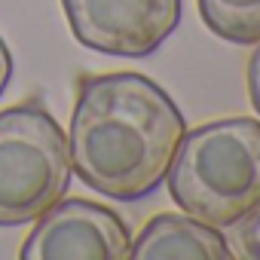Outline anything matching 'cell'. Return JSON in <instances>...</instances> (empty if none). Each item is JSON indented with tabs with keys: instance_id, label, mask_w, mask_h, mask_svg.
Here are the masks:
<instances>
[{
	"instance_id": "10",
	"label": "cell",
	"mask_w": 260,
	"mask_h": 260,
	"mask_svg": "<svg viewBox=\"0 0 260 260\" xmlns=\"http://www.w3.org/2000/svg\"><path fill=\"white\" fill-rule=\"evenodd\" d=\"M10 80H13V52H10L7 40L0 37V98H4V92H7V86H10Z\"/></svg>"
},
{
	"instance_id": "2",
	"label": "cell",
	"mask_w": 260,
	"mask_h": 260,
	"mask_svg": "<svg viewBox=\"0 0 260 260\" xmlns=\"http://www.w3.org/2000/svg\"><path fill=\"white\" fill-rule=\"evenodd\" d=\"M166 181L184 214L236 226L260 205V119L230 116L184 132Z\"/></svg>"
},
{
	"instance_id": "7",
	"label": "cell",
	"mask_w": 260,
	"mask_h": 260,
	"mask_svg": "<svg viewBox=\"0 0 260 260\" xmlns=\"http://www.w3.org/2000/svg\"><path fill=\"white\" fill-rule=\"evenodd\" d=\"M205 28L236 46L260 40V0H196Z\"/></svg>"
},
{
	"instance_id": "4",
	"label": "cell",
	"mask_w": 260,
	"mask_h": 260,
	"mask_svg": "<svg viewBox=\"0 0 260 260\" xmlns=\"http://www.w3.org/2000/svg\"><path fill=\"white\" fill-rule=\"evenodd\" d=\"M71 34L80 46L144 58L181 25V0H61Z\"/></svg>"
},
{
	"instance_id": "5",
	"label": "cell",
	"mask_w": 260,
	"mask_h": 260,
	"mask_svg": "<svg viewBox=\"0 0 260 260\" xmlns=\"http://www.w3.org/2000/svg\"><path fill=\"white\" fill-rule=\"evenodd\" d=\"M132 236L122 217L89 199H58L22 242V260H128Z\"/></svg>"
},
{
	"instance_id": "6",
	"label": "cell",
	"mask_w": 260,
	"mask_h": 260,
	"mask_svg": "<svg viewBox=\"0 0 260 260\" xmlns=\"http://www.w3.org/2000/svg\"><path fill=\"white\" fill-rule=\"evenodd\" d=\"M135 260H230L233 248L217 226L190 214H156L132 242Z\"/></svg>"
},
{
	"instance_id": "1",
	"label": "cell",
	"mask_w": 260,
	"mask_h": 260,
	"mask_svg": "<svg viewBox=\"0 0 260 260\" xmlns=\"http://www.w3.org/2000/svg\"><path fill=\"white\" fill-rule=\"evenodd\" d=\"M187 122L169 92L144 74H83L68 150L77 178L110 199L138 202L166 181Z\"/></svg>"
},
{
	"instance_id": "3",
	"label": "cell",
	"mask_w": 260,
	"mask_h": 260,
	"mask_svg": "<svg viewBox=\"0 0 260 260\" xmlns=\"http://www.w3.org/2000/svg\"><path fill=\"white\" fill-rule=\"evenodd\" d=\"M68 135L40 101L0 110V226L34 223L71 187Z\"/></svg>"
},
{
	"instance_id": "9",
	"label": "cell",
	"mask_w": 260,
	"mask_h": 260,
	"mask_svg": "<svg viewBox=\"0 0 260 260\" xmlns=\"http://www.w3.org/2000/svg\"><path fill=\"white\" fill-rule=\"evenodd\" d=\"M257 49L251 52V58H248V98H251V107L260 113V40L254 43Z\"/></svg>"
},
{
	"instance_id": "8",
	"label": "cell",
	"mask_w": 260,
	"mask_h": 260,
	"mask_svg": "<svg viewBox=\"0 0 260 260\" xmlns=\"http://www.w3.org/2000/svg\"><path fill=\"white\" fill-rule=\"evenodd\" d=\"M236 245H239V254H242V257L260 260V205H257L254 211H248V214L239 220Z\"/></svg>"
}]
</instances>
